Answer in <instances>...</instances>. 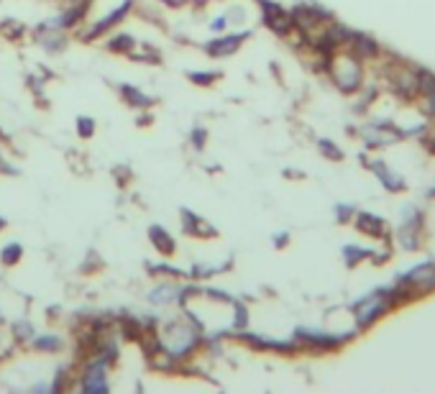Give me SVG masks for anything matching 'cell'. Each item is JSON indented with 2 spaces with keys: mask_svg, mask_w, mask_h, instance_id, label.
<instances>
[]
</instances>
